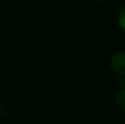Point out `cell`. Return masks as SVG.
<instances>
[{"instance_id":"4","label":"cell","mask_w":125,"mask_h":124,"mask_svg":"<svg viewBox=\"0 0 125 124\" xmlns=\"http://www.w3.org/2000/svg\"><path fill=\"white\" fill-rule=\"evenodd\" d=\"M4 114H6V108L4 105L0 104V116H3Z\"/></svg>"},{"instance_id":"1","label":"cell","mask_w":125,"mask_h":124,"mask_svg":"<svg viewBox=\"0 0 125 124\" xmlns=\"http://www.w3.org/2000/svg\"><path fill=\"white\" fill-rule=\"evenodd\" d=\"M111 67L117 75L125 76V52L116 53L111 59Z\"/></svg>"},{"instance_id":"3","label":"cell","mask_w":125,"mask_h":124,"mask_svg":"<svg viewBox=\"0 0 125 124\" xmlns=\"http://www.w3.org/2000/svg\"><path fill=\"white\" fill-rule=\"evenodd\" d=\"M117 22H119V25L121 28V30L125 33V7L120 11L119 17H117Z\"/></svg>"},{"instance_id":"2","label":"cell","mask_w":125,"mask_h":124,"mask_svg":"<svg viewBox=\"0 0 125 124\" xmlns=\"http://www.w3.org/2000/svg\"><path fill=\"white\" fill-rule=\"evenodd\" d=\"M116 104L120 109L125 111V88L122 89L116 96Z\"/></svg>"}]
</instances>
